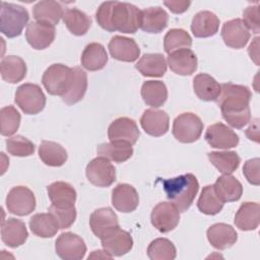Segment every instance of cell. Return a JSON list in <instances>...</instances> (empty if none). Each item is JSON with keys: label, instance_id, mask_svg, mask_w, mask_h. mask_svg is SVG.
<instances>
[{"label": "cell", "instance_id": "6da1fadb", "mask_svg": "<svg viewBox=\"0 0 260 260\" xmlns=\"http://www.w3.org/2000/svg\"><path fill=\"white\" fill-rule=\"evenodd\" d=\"M98 24L108 31L135 34L140 27L141 10L127 2H103L95 12Z\"/></svg>", "mask_w": 260, "mask_h": 260}, {"label": "cell", "instance_id": "f546056e", "mask_svg": "<svg viewBox=\"0 0 260 260\" xmlns=\"http://www.w3.org/2000/svg\"><path fill=\"white\" fill-rule=\"evenodd\" d=\"M1 77L10 83L21 81L26 75V64L22 58L14 55L4 57L0 63Z\"/></svg>", "mask_w": 260, "mask_h": 260}, {"label": "cell", "instance_id": "9a60e30c", "mask_svg": "<svg viewBox=\"0 0 260 260\" xmlns=\"http://www.w3.org/2000/svg\"><path fill=\"white\" fill-rule=\"evenodd\" d=\"M55 26L49 23L31 21L27 24L25 38L27 43L36 50L48 48L55 40Z\"/></svg>", "mask_w": 260, "mask_h": 260}, {"label": "cell", "instance_id": "74e56055", "mask_svg": "<svg viewBox=\"0 0 260 260\" xmlns=\"http://www.w3.org/2000/svg\"><path fill=\"white\" fill-rule=\"evenodd\" d=\"M62 18L68 30L75 36L85 35L91 25L89 16L77 8L66 9Z\"/></svg>", "mask_w": 260, "mask_h": 260}, {"label": "cell", "instance_id": "2e32d148", "mask_svg": "<svg viewBox=\"0 0 260 260\" xmlns=\"http://www.w3.org/2000/svg\"><path fill=\"white\" fill-rule=\"evenodd\" d=\"M89 226L94 236L99 239H103L112 231L119 228L118 216L110 207L95 209L90 214Z\"/></svg>", "mask_w": 260, "mask_h": 260}, {"label": "cell", "instance_id": "f1b7e54d", "mask_svg": "<svg viewBox=\"0 0 260 260\" xmlns=\"http://www.w3.org/2000/svg\"><path fill=\"white\" fill-rule=\"evenodd\" d=\"M81 65L88 71L103 69L108 63V54L105 47L100 43L88 44L81 54Z\"/></svg>", "mask_w": 260, "mask_h": 260}, {"label": "cell", "instance_id": "b9f144b4", "mask_svg": "<svg viewBox=\"0 0 260 260\" xmlns=\"http://www.w3.org/2000/svg\"><path fill=\"white\" fill-rule=\"evenodd\" d=\"M176 255L175 245L166 238L153 240L147 248V256L151 260H173Z\"/></svg>", "mask_w": 260, "mask_h": 260}, {"label": "cell", "instance_id": "7bdbcfd3", "mask_svg": "<svg viewBox=\"0 0 260 260\" xmlns=\"http://www.w3.org/2000/svg\"><path fill=\"white\" fill-rule=\"evenodd\" d=\"M192 46V38L190 35L182 28H172L170 29L164 39V48L168 54L174 51L190 48Z\"/></svg>", "mask_w": 260, "mask_h": 260}, {"label": "cell", "instance_id": "8992f818", "mask_svg": "<svg viewBox=\"0 0 260 260\" xmlns=\"http://www.w3.org/2000/svg\"><path fill=\"white\" fill-rule=\"evenodd\" d=\"M14 101L26 115H36L40 113L46 105L45 93L42 88L35 83H24L18 86Z\"/></svg>", "mask_w": 260, "mask_h": 260}, {"label": "cell", "instance_id": "681fc988", "mask_svg": "<svg viewBox=\"0 0 260 260\" xmlns=\"http://www.w3.org/2000/svg\"><path fill=\"white\" fill-rule=\"evenodd\" d=\"M164 4L173 12L176 14H180L185 12L189 6L191 5L190 1H182V0H177V1H165Z\"/></svg>", "mask_w": 260, "mask_h": 260}, {"label": "cell", "instance_id": "52a82bcc", "mask_svg": "<svg viewBox=\"0 0 260 260\" xmlns=\"http://www.w3.org/2000/svg\"><path fill=\"white\" fill-rule=\"evenodd\" d=\"M203 131L201 119L193 113L179 115L173 123V135L182 143H192L198 140Z\"/></svg>", "mask_w": 260, "mask_h": 260}, {"label": "cell", "instance_id": "ba28073f", "mask_svg": "<svg viewBox=\"0 0 260 260\" xmlns=\"http://www.w3.org/2000/svg\"><path fill=\"white\" fill-rule=\"evenodd\" d=\"M6 207L12 214L28 215L36 208V198L32 191L25 186L13 187L6 197Z\"/></svg>", "mask_w": 260, "mask_h": 260}, {"label": "cell", "instance_id": "ee69618b", "mask_svg": "<svg viewBox=\"0 0 260 260\" xmlns=\"http://www.w3.org/2000/svg\"><path fill=\"white\" fill-rule=\"evenodd\" d=\"M20 114L13 106H7L0 111L1 134L3 136L13 135L20 125Z\"/></svg>", "mask_w": 260, "mask_h": 260}, {"label": "cell", "instance_id": "c3c4849f", "mask_svg": "<svg viewBox=\"0 0 260 260\" xmlns=\"http://www.w3.org/2000/svg\"><path fill=\"white\" fill-rule=\"evenodd\" d=\"M259 162H260V159L258 157L251 158L245 162L243 168V174L246 177L247 181L250 184L256 185V186L260 184Z\"/></svg>", "mask_w": 260, "mask_h": 260}, {"label": "cell", "instance_id": "bcb514c9", "mask_svg": "<svg viewBox=\"0 0 260 260\" xmlns=\"http://www.w3.org/2000/svg\"><path fill=\"white\" fill-rule=\"evenodd\" d=\"M49 212L56 218L59 229L65 230L70 228L76 219V209L72 206H57L52 204L49 207Z\"/></svg>", "mask_w": 260, "mask_h": 260}, {"label": "cell", "instance_id": "cb8c5ba5", "mask_svg": "<svg viewBox=\"0 0 260 260\" xmlns=\"http://www.w3.org/2000/svg\"><path fill=\"white\" fill-rule=\"evenodd\" d=\"M169 21V15L161 7H148L141 10L140 28L149 34H158L162 31Z\"/></svg>", "mask_w": 260, "mask_h": 260}, {"label": "cell", "instance_id": "7402d4cb", "mask_svg": "<svg viewBox=\"0 0 260 260\" xmlns=\"http://www.w3.org/2000/svg\"><path fill=\"white\" fill-rule=\"evenodd\" d=\"M207 239L212 247L218 250H225L236 244L238 234L236 230L226 223H214L207 230Z\"/></svg>", "mask_w": 260, "mask_h": 260}, {"label": "cell", "instance_id": "e575fe53", "mask_svg": "<svg viewBox=\"0 0 260 260\" xmlns=\"http://www.w3.org/2000/svg\"><path fill=\"white\" fill-rule=\"evenodd\" d=\"M39 156L49 167H61L68 157L67 151L61 144L48 140L42 141L39 147Z\"/></svg>", "mask_w": 260, "mask_h": 260}, {"label": "cell", "instance_id": "603a6c76", "mask_svg": "<svg viewBox=\"0 0 260 260\" xmlns=\"http://www.w3.org/2000/svg\"><path fill=\"white\" fill-rule=\"evenodd\" d=\"M27 236L25 223L20 219L9 217L2 222L1 239L6 246L10 248L19 247L24 244Z\"/></svg>", "mask_w": 260, "mask_h": 260}, {"label": "cell", "instance_id": "d6986e66", "mask_svg": "<svg viewBox=\"0 0 260 260\" xmlns=\"http://www.w3.org/2000/svg\"><path fill=\"white\" fill-rule=\"evenodd\" d=\"M140 125L148 135L154 137L162 136L169 130V115L161 110L147 109L140 118Z\"/></svg>", "mask_w": 260, "mask_h": 260}, {"label": "cell", "instance_id": "8d00e7d4", "mask_svg": "<svg viewBox=\"0 0 260 260\" xmlns=\"http://www.w3.org/2000/svg\"><path fill=\"white\" fill-rule=\"evenodd\" d=\"M29 229L32 234L38 237L52 238L57 234L59 224L56 218L50 212L37 213L32 215L29 220Z\"/></svg>", "mask_w": 260, "mask_h": 260}, {"label": "cell", "instance_id": "8fae6325", "mask_svg": "<svg viewBox=\"0 0 260 260\" xmlns=\"http://www.w3.org/2000/svg\"><path fill=\"white\" fill-rule=\"evenodd\" d=\"M152 225L160 233L173 231L180 221V211L175 204L170 202H159L150 214Z\"/></svg>", "mask_w": 260, "mask_h": 260}, {"label": "cell", "instance_id": "277c9868", "mask_svg": "<svg viewBox=\"0 0 260 260\" xmlns=\"http://www.w3.org/2000/svg\"><path fill=\"white\" fill-rule=\"evenodd\" d=\"M29 19L27 10L17 4L1 2L0 30L7 38H15L21 35L22 29Z\"/></svg>", "mask_w": 260, "mask_h": 260}, {"label": "cell", "instance_id": "d590c367", "mask_svg": "<svg viewBox=\"0 0 260 260\" xmlns=\"http://www.w3.org/2000/svg\"><path fill=\"white\" fill-rule=\"evenodd\" d=\"M141 96L146 105L158 108L166 103L168 89L162 81L147 80L141 86Z\"/></svg>", "mask_w": 260, "mask_h": 260}, {"label": "cell", "instance_id": "7c38bea8", "mask_svg": "<svg viewBox=\"0 0 260 260\" xmlns=\"http://www.w3.org/2000/svg\"><path fill=\"white\" fill-rule=\"evenodd\" d=\"M206 142L214 148L228 149L239 144V136L226 125L218 122L207 127L205 132Z\"/></svg>", "mask_w": 260, "mask_h": 260}, {"label": "cell", "instance_id": "f35d334b", "mask_svg": "<svg viewBox=\"0 0 260 260\" xmlns=\"http://www.w3.org/2000/svg\"><path fill=\"white\" fill-rule=\"evenodd\" d=\"M87 89V75L80 67L73 68V80L69 90L62 96V101L71 106L81 101Z\"/></svg>", "mask_w": 260, "mask_h": 260}, {"label": "cell", "instance_id": "d6a6232c", "mask_svg": "<svg viewBox=\"0 0 260 260\" xmlns=\"http://www.w3.org/2000/svg\"><path fill=\"white\" fill-rule=\"evenodd\" d=\"M135 68L143 76L161 77L167 71V62L162 54H144Z\"/></svg>", "mask_w": 260, "mask_h": 260}, {"label": "cell", "instance_id": "e0dca14e", "mask_svg": "<svg viewBox=\"0 0 260 260\" xmlns=\"http://www.w3.org/2000/svg\"><path fill=\"white\" fill-rule=\"evenodd\" d=\"M101 242L104 250H106L113 257L123 256L130 252L133 247L131 235L128 232L121 230L120 226L101 239Z\"/></svg>", "mask_w": 260, "mask_h": 260}, {"label": "cell", "instance_id": "836d02e7", "mask_svg": "<svg viewBox=\"0 0 260 260\" xmlns=\"http://www.w3.org/2000/svg\"><path fill=\"white\" fill-rule=\"evenodd\" d=\"M52 204L57 206H72L76 200L75 189L66 182L57 181L47 187Z\"/></svg>", "mask_w": 260, "mask_h": 260}, {"label": "cell", "instance_id": "83f0119b", "mask_svg": "<svg viewBox=\"0 0 260 260\" xmlns=\"http://www.w3.org/2000/svg\"><path fill=\"white\" fill-rule=\"evenodd\" d=\"M193 88L195 94L205 102L217 101L221 90L220 84L206 73H200L194 77Z\"/></svg>", "mask_w": 260, "mask_h": 260}, {"label": "cell", "instance_id": "30bf717a", "mask_svg": "<svg viewBox=\"0 0 260 260\" xmlns=\"http://www.w3.org/2000/svg\"><path fill=\"white\" fill-rule=\"evenodd\" d=\"M55 250L61 259L81 260L85 256L86 245L78 235L67 232L57 238Z\"/></svg>", "mask_w": 260, "mask_h": 260}, {"label": "cell", "instance_id": "60d3db41", "mask_svg": "<svg viewBox=\"0 0 260 260\" xmlns=\"http://www.w3.org/2000/svg\"><path fill=\"white\" fill-rule=\"evenodd\" d=\"M198 209L207 215L217 214L223 207V202L218 198L213 185L205 186L197 201Z\"/></svg>", "mask_w": 260, "mask_h": 260}, {"label": "cell", "instance_id": "ffe728a7", "mask_svg": "<svg viewBox=\"0 0 260 260\" xmlns=\"http://www.w3.org/2000/svg\"><path fill=\"white\" fill-rule=\"evenodd\" d=\"M112 204L120 212L134 211L139 204L136 189L129 184H118L112 191Z\"/></svg>", "mask_w": 260, "mask_h": 260}, {"label": "cell", "instance_id": "44dd1931", "mask_svg": "<svg viewBox=\"0 0 260 260\" xmlns=\"http://www.w3.org/2000/svg\"><path fill=\"white\" fill-rule=\"evenodd\" d=\"M168 64L173 72L179 75H191L197 70V57L195 53L188 49H180L169 54Z\"/></svg>", "mask_w": 260, "mask_h": 260}, {"label": "cell", "instance_id": "d4e9b609", "mask_svg": "<svg viewBox=\"0 0 260 260\" xmlns=\"http://www.w3.org/2000/svg\"><path fill=\"white\" fill-rule=\"evenodd\" d=\"M218 27V17L208 10H202L196 13L191 23V30L196 38L212 37L217 32Z\"/></svg>", "mask_w": 260, "mask_h": 260}, {"label": "cell", "instance_id": "ac0fdd59", "mask_svg": "<svg viewBox=\"0 0 260 260\" xmlns=\"http://www.w3.org/2000/svg\"><path fill=\"white\" fill-rule=\"evenodd\" d=\"M109 51L114 59L123 62H134L140 55V49L136 42L123 36H115L111 39Z\"/></svg>", "mask_w": 260, "mask_h": 260}, {"label": "cell", "instance_id": "7a4b0ae2", "mask_svg": "<svg viewBox=\"0 0 260 260\" xmlns=\"http://www.w3.org/2000/svg\"><path fill=\"white\" fill-rule=\"evenodd\" d=\"M221 90L217 99L222 118L233 128L241 129L251 120L249 107L252 93L250 89L241 84L231 82L220 85Z\"/></svg>", "mask_w": 260, "mask_h": 260}, {"label": "cell", "instance_id": "4316f807", "mask_svg": "<svg viewBox=\"0 0 260 260\" xmlns=\"http://www.w3.org/2000/svg\"><path fill=\"white\" fill-rule=\"evenodd\" d=\"M63 14L62 5L53 0L40 1L32 8V15L37 21L49 23L54 26L59 23Z\"/></svg>", "mask_w": 260, "mask_h": 260}, {"label": "cell", "instance_id": "9c48e42d", "mask_svg": "<svg viewBox=\"0 0 260 260\" xmlns=\"http://www.w3.org/2000/svg\"><path fill=\"white\" fill-rule=\"evenodd\" d=\"M87 180L96 187H109L116 181V169L103 156L93 158L86 166Z\"/></svg>", "mask_w": 260, "mask_h": 260}, {"label": "cell", "instance_id": "3957f363", "mask_svg": "<svg viewBox=\"0 0 260 260\" xmlns=\"http://www.w3.org/2000/svg\"><path fill=\"white\" fill-rule=\"evenodd\" d=\"M167 198L179 209L186 211L193 203L199 190V183L193 174H185L176 178L162 180Z\"/></svg>", "mask_w": 260, "mask_h": 260}, {"label": "cell", "instance_id": "7dc6e473", "mask_svg": "<svg viewBox=\"0 0 260 260\" xmlns=\"http://www.w3.org/2000/svg\"><path fill=\"white\" fill-rule=\"evenodd\" d=\"M259 6L258 5H250L245 8L243 11L244 23L251 29L254 34H259L260 31V16H259Z\"/></svg>", "mask_w": 260, "mask_h": 260}, {"label": "cell", "instance_id": "f6af8a7d", "mask_svg": "<svg viewBox=\"0 0 260 260\" xmlns=\"http://www.w3.org/2000/svg\"><path fill=\"white\" fill-rule=\"evenodd\" d=\"M5 143L7 151L13 156H29L35 152V144L21 135L7 138Z\"/></svg>", "mask_w": 260, "mask_h": 260}, {"label": "cell", "instance_id": "5bb4252c", "mask_svg": "<svg viewBox=\"0 0 260 260\" xmlns=\"http://www.w3.org/2000/svg\"><path fill=\"white\" fill-rule=\"evenodd\" d=\"M139 135L136 122L127 117L114 120L108 128V137L111 141H122L133 145L137 142Z\"/></svg>", "mask_w": 260, "mask_h": 260}, {"label": "cell", "instance_id": "4fadbf2b", "mask_svg": "<svg viewBox=\"0 0 260 260\" xmlns=\"http://www.w3.org/2000/svg\"><path fill=\"white\" fill-rule=\"evenodd\" d=\"M250 37V30L241 18L225 21L222 25L221 38L224 44L230 48H244L248 44Z\"/></svg>", "mask_w": 260, "mask_h": 260}, {"label": "cell", "instance_id": "4dcf8cb0", "mask_svg": "<svg viewBox=\"0 0 260 260\" xmlns=\"http://www.w3.org/2000/svg\"><path fill=\"white\" fill-rule=\"evenodd\" d=\"M96 152L100 156L106 157L115 162H124L133 154L132 144L122 141H111L98 145Z\"/></svg>", "mask_w": 260, "mask_h": 260}, {"label": "cell", "instance_id": "5b68a950", "mask_svg": "<svg viewBox=\"0 0 260 260\" xmlns=\"http://www.w3.org/2000/svg\"><path fill=\"white\" fill-rule=\"evenodd\" d=\"M73 80V68L64 64H53L46 69L42 77V83L52 95L63 96L70 88Z\"/></svg>", "mask_w": 260, "mask_h": 260}, {"label": "cell", "instance_id": "484cf974", "mask_svg": "<svg viewBox=\"0 0 260 260\" xmlns=\"http://www.w3.org/2000/svg\"><path fill=\"white\" fill-rule=\"evenodd\" d=\"M213 187L216 195L223 203L238 201L243 194L241 182L231 175H223L217 178Z\"/></svg>", "mask_w": 260, "mask_h": 260}, {"label": "cell", "instance_id": "ab89813d", "mask_svg": "<svg viewBox=\"0 0 260 260\" xmlns=\"http://www.w3.org/2000/svg\"><path fill=\"white\" fill-rule=\"evenodd\" d=\"M209 161L223 175L235 172L241 162V158L235 151H211L207 153Z\"/></svg>", "mask_w": 260, "mask_h": 260}, {"label": "cell", "instance_id": "1f68e13d", "mask_svg": "<svg viewBox=\"0 0 260 260\" xmlns=\"http://www.w3.org/2000/svg\"><path fill=\"white\" fill-rule=\"evenodd\" d=\"M260 206L257 202L243 203L235 215V224L241 231H254L259 225Z\"/></svg>", "mask_w": 260, "mask_h": 260}]
</instances>
